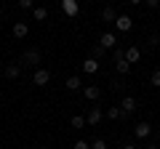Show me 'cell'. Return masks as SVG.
Here are the masks:
<instances>
[{"instance_id": "30bf717a", "label": "cell", "mask_w": 160, "mask_h": 149, "mask_svg": "<svg viewBox=\"0 0 160 149\" xmlns=\"http://www.w3.org/2000/svg\"><path fill=\"white\" fill-rule=\"evenodd\" d=\"M118 16H120V13H118V8H112V6H107V8H102V19H104V22H118Z\"/></svg>"}, {"instance_id": "6da1fadb", "label": "cell", "mask_w": 160, "mask_h": 149, "mask_svg": "<svg viewBox=\"0 0 160 149\" xmlns=\"http://www.w3.org/2000/svg\"><path fill=\"white\" fill-rule=\"evenodd\" d=\"M118 107L123 109V115L128 117V115H133V112L139 109V104H136V99H133V96H123V101H120Z\"/></svg>"}, {"instance_id": "44dd1931", "label": "cell", "mask_w": 160, "mask_h": 149, "mask_svg": "<svg viewBox=\"0 0 160 149\" xmlns=\"http://www.w3.org/2000/svg\"><path fill=\"white\" fill-rule=\"evenodd\" d=\"M112 59H115V64H118V61H126V51H123V48H115Z\"/></svg>"}, {"instance_id": "d6986e66", "label": "cell", "mask_w": 160, "mask_h": 149, "mask_svg": "<svg viewBox=\"0 0 160 149\" xmlns=\"http://www.w3.org/2000/svg\"><path fill=\"white\" fill-rule=\"evenodd\" d=\"M104 53H107V51H104V48H102V46H99V43H96V46H93V48H91V59H96V61H99V59H102V56H104Z\"/></svg>"}, {"instance_id": "ba28073f", "label": "cell", "mask_w": 160, "mask_h": 149, "mask_svg": "<svg viewBox=\"0 0 160 149\" xmlns=\"http://www.w3.org/2000/svg\"><path fill=\"white\" fill-rule=\"evenodd\" d=\"M149 133H152V125L149 123H136V128H133V136L136 138H147Z\"/></svg>"}, {"instance_id": "e0dca14e", "label": "cell", "mask_w": 160, "mask_h": 149, "mask_svg": "<svg viewBox=\"0 0 160 149\" xmlns=\"http://www.w3.org/2000/svg\"><path fill=\"white\" fill-rule=\"evenodd\" d=\"M19 74H22V67H19V64H8L6 67V77L8 80H16Z\"/></svg>"}, {"instance_id": "3957f363", "label": "cell", "mask_w": 160, "mask_h": 149, "mask_svg": "<svg viewBox=\"0 0 160 149\" xmlns=\"http://www.w3.org/2000/svg\"><path fill=\"white\" fill-rule=\"evenodd\" d=\"M115 29H118V32H131V29H133V19L126 16V13H120L118 22H115Z\"/></svg>"}, {"instance_id": "7c38bea8", "label": "cell", "mask_w": 160, "mask_h": 149, "mask_svg": "<svg viewBox=\"0 0 160 149\" xmlns=\"http://www.w3.org/2000/svg\"><path fill=\"white\" fill-rule=\"evenodd\" d=\"M24 61L32 64V67H35V64H40V51H38V48H29V51H24Z\"/></svg>"}, {"instance_id": "8fae6325", "label": "cell", "mask_w": 160, "mask_h": 149, "mask_svg": "<svg viewBox=\"0 0 160 149\" xmlns=\"http://www.w3.org/2000/svg\"><path fill=\"white\" fill-rule=\"evenodd\" d=\"M83 72H86V74H96V72H99V61L88 56L86 61H83Z\"/></svg>"}, {"instance_id": "f546056e", "label": "cell", "mask_w": 160, "mask_h": 149, "mask_svg": "<svg viewBox=\"0 0 160 149\" xmlns=\"http://www.w3.org/2000/svg\"><path fill=\"white\" fill-rule=\"evenodd\" d=\"M38 149H40V147H38Z\"/></svg>"}, {"instance_id": "f1b7e54d", "label": "cell", "mask_w": 160, "mask_h": 149, "mask_svg": "<svg viewBox=\"0 0 160 149\" xmlns=\"http://www.w3.org/2000/svg\"><path fill=\"white\" fill-rule=\"evenodd\" d=\"M144 149H160V147H155V144H149V147H144Z\"/></svg>"}, {"instance_id": "484cf974", "label": "cell", "mask_w": 160, "mask_h": 149, "mask_svg": "<svg viewBox=\"0 0 160 149\" xmlns=\"http://www.w3.org/2000/svg\"><path fill=\"white\" fill-rule=\"evenodd\" d=\"M149 80H152V85H160V69H155V72H152V77H149Z\"/></svg>"}, {"instance_id": "7a4b0ae2", "label": "cell", "mask_w": 160, "mask_h": 149, "mask_svg": "<svg viewBox=\"0 0 160 149\" xmlns=\"http://www.w3.org/2000/svg\"><path fill=\"white\" fill-rule=\"evenodd\" d=\"M99 46H102L104 51H115V48H118V37H115L112 32H104L102 37H99Z\"/></svg>"}, {"instance_id": "cb8c5ba5", "label": "cell", "mask_w": 160, "mask_h": 149, "mask_svg": "<svg viewBox=\"0 0 160 149\" xmlns=\"http://www.w3.org/2000/svg\"><path fill=\"white\" fill-rule=\"evenodd\" d=\"M72 149H91V144L86 141V138H80V141H75V147Z\"/></svg>"}, {"instance_id": "603a6c76", "label": "cell", "mask_w": 160, "mask_h": 149, "mask_svg": "<svg viewBox=\"0 0 160 149\" xmlns=\"http://www.w3.org/2000/svg\"><path fill=\"white\" fill-rule=\"evenodd\" d=\"M91 149H107V141H104V138H93V141H91Z\"/></svg>"}, {"instance_id": "5b68a950", "label": "cell", "mask_w": 160, "mask_h": 149, "mask_svg": "<svg viewBox=\"0 0 160 149\" xmlns=\"http://www.w3.org/2000/svg\"><path fill=\"white\" fill-rule=\"evenodd\" d=\"M48 80H51V72H48V69H35V74H32V83L35 85H48Z\"/></svg>"}, {"instance_id": "52a82bcc", "label": "cell", "mask_w": 160, "mask_h": 149, "mask_svg": "<svg viewBox=\"0 0 160 149\" xmlns=\"http://www.w3.org/2000/svg\"><path fill=\"white\" fill-rule=\"evenodd\" d=\"M83 96H86L88 101H99V99H102V88L99 85H86L83 88Z\"/></svg>"}, {"instance_id": "4fadbf2b", "label": "cell", "mask_w": 160, "mask_h": 149, "mask_svg": "<svg viewBox=\"0 0 160 149\" xmlns=\"http://www.w3.org/2000/svg\"><path fill=\"white\" fill-rule=\"evenodd\" d=\"M139 59H142V51H139L136 46H131V48H126V61H128V64H136Z\"/></svg>"}, {"instance_id": "4316f807", "label": "cell", "mask_w": 160, "mask_h": 149, "mask_svg": "<svg viewBox=\"0 0 160 149\" xmlns=\"http://www.w3.org/2000/svg\"><path fill=\"white\" fill-rule=\"evenodd\" d=\"M149 46H152V48H155V46H160V35H158V32H155L152 37H149Z\"/></svg>"}, {"instance_id": "ac0fdd59", "label": "cell", "mask_w": 160, "mask_h": 149, "mask_svg": "<svg viewBox=\"0 0 160 149\" xmlns=\"http://www.w3.org/2000/svg\"><path fill=\"white\" fill-rule=\"evenodd\" d=\"M69 125H72V128H75V131H80V128H86V125H88V123H86V117H80V115H75V117H72V120H69Z\"/></svg>"}, {"instance_id": "83f0119b", "label": "cell", "mask_w": 160, "mask_h": 149, "mask_svg": "<svg viewBox=\"0 0 160 149\" xmlns=\"http://www.w3.org/2000/svg\"><path fill=\"white\" fill-rule=\"evenodd\" d=\"M123 149H139V147H133V144H126V147H123Z\"/></svg>"}, {"instance_id": "2e32d148", "label": "cell", "mask_w": 160, "mask_h": 149, "mask_svg": "<svg viewBox=\"0 0 160 149\" xmlns=\"http://www.w3.org/2000/svg\"><path fill=\"white\" fill-rule=\"evenodd\" d=\"M32 16H35V22H46V19H48V8L46 6H35Z\"/></svg>"}, {"instance_id": "d4e9b609", "label": "cell", "mask_w": 160, "mask_h": 149, "mask_svg": "<svg viewBox=\"0 0 160 149\" xmlns=\"http://www.w3.org/2000/svg\"><path fill=\"white\" fill-rule=\"evenodd\" d=\"M144 6H147L149 11H158V8H160V0H147V3H144Z\"/></svg>"}, {"instance_id": "277c9868", "label": "cell", "mask_w": 160, "mask_h": 149, "mask_svg": "<svg viewBox=\"0 0 160 149\" xmlns=\"http://www.w3.org/2000/svg\"><path fill=\"white\" fill-rule=\"evenodd\" d=\"M62 11L67 13L69 19H75L80 13V6H78V0H62Z\"/></svg>"}, {"instance_id": "8992f818", "label": "cell", "mask_w": 160, "mask_h": 149, "mask_svg": "<svg viewBox=\"0 0 160 149\" xmlns=\"http://www.w3.org/2000/svg\"><path fill=\"white\" fill-rule=\"evenodd\" d=\"M102 117H104L102 109H99V107H91V109H88V115H86V123H88V125H99Z\"/></svg>"}, {"instance_id": "7402d4cb", "label": "cell", "mask_w": 160, "mask_h": 149, "mask_svg": "<svg viewBox=\"0 0 160 149\" xmlns=\"http://www.w3.org/2000/svg\"><path fill=\"white\" fill-rule=\"evenodd\" d=\"M19 8L22 11H35V3L32 0H19Z\"/></svg>"}, {"instance_id": "9c48e42d", "label": "cell", "mask_w": 160, "mask_h": 149, "mask_svg": "<svg viewBox=\"0 0 160 149\" xmlns=\"http://www.w3.org/2000/svg\"><path fill=\"white\" fill-rule=\"evenodd\" d=\"M27 32H29V24L27 22H16V24H13V37L22 40V37H27Z\"/></svg>"}, {"instance_id": "9a60e30c", "label": "cell", "mask_w": 160, "mask_h": 149, "mask_svg": "<svg viewBox=\"0 0 160 149\" xmlns=\"http://www.w3.org/2000/svg\"><path fill=\"white\" fill-rule=\"evenodd\" d=\"M107 120H126V115H123L120 107H109L107 109Z\"/></svg>"}, {"instance_id": "ffe728a7", "label": "cell", "mask_w": 160, "mask_h": 149, "mask_svg": "<svg viewBox=\"0 0 160 149\" xmlns=\"http://www.w3.org/2000/svg\"><path fill=\"white\" fill-rule=\"evenodd\" d=\"M115 69H118L120 74H128V72H131V64H128V61H118V64H115Z\"/></svg>"}, {"instance_id": "5bb4252c", "label": "cell", "mask_w": 160, "mask_h": 149, "mask_svg": "<svg viewBox=\"0 0 160 149\" xmlns=\"http://www.w3.org/2000/svg\"><path fill=\"white\" fill-rule=\"evenodd\" d=\"M83 80H80L78 74H72V77H67V91H83Z\"/></svg>"}]
</instances>
